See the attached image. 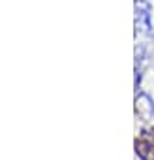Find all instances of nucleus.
Here are the masks:
<instances>
[{"instance_id": "7ed1b4c3", "label": "nucleus", "mask_w": 154, "mask_h": 160, "mask_svg": "<svg viewBox=\"0 0 154 160\" xmlns=\"http://www.w3.org/2000/svg\"><path fill=\"white\" fill-rule=\"evenodd\" d=\"M135 152L141 160H154V145L147 139H137L135 141Z\"/></svg>"}, {"instance_id": "f03ea898", "label": "nucleus", "mask_w": 154, "mask_h": 160, "mask_svg": "<svg viewBox=\"0 0 154 160\" xmlns=\"http://www.w3.org/2000/svg\"><path fill=\"white\" fill-rule=\"evenodd\" d=\"M135 113L143 121H150L154 117V100L147 92H139L135 96Z\"/></svg>"}, {"instance_id": "f257e3e1", "label": "nucleus", "mask_w": 154, "mask_h": 160, "mask_svg": "<svg viewBox=\"0 0 154 160\" xmlns=\"http://www.w3.org/2000/svg\"><path fill=\"white\" fill-rule=\"evenodd\" d=\"M150 4L147 0H135V32L137 34H148L152 28V17H150Z\"/></svg>"}]
</instances>
